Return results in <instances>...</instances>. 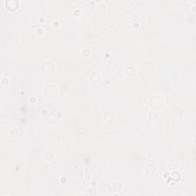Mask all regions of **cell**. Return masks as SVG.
Listing matches in <instances>:
<instances>
[{"label": "cell", "instance_id": "8fae6325", "mask_svg": "<svg viewBox=\"0 0 196 196\" xmlns=\"http://www.w3.org/2000/svg\"><path fill=\"white\" fill-rule=\"evenodd\" d=\"M8 134H9L10 137L12 138V139H15V138L18 137V135H19V131H18L16 128H12V129H11L9 130Z\"/></svg>", "mask_w": 196, "mask_h": 196}, {"label": "cell", "instance_id": "6da1fadb", "mask_svg": "<svg viewBox=\"0 0 196 196\" xmlns=\"http://www.w3.org/2000/svg\"><path fill=\"white\" fill-rule=\"evenodd\" d=\"M149 106L152 110L160 111L165 106V100L162 96L159 94H154L149 99Z\"/></svg>", "mask_w": 196, "mask_h": 196}, {"label": "cell", "instance_id": "9c48e42d", "mask_svg": "<svg viewBox=\"0 0 196 196\" xmlns=\"http://www.w3.org/2000/svg\"><path fill=\"white\" fill-rule=\"evenodd\" d=\"M54 152L49 150L46 151V152L44 153V155H43L44 160L47 162H51V161L54 159Z\"/></svg>", "mask_w": 196, "mask_h": 196}, {"label": "cell", "instance_id": "7a4b0ae2", "mask_svg": "<svg viewBox=\"0 0 196 196\" xmlns=\"http://www.w3.org/2000/svg\"><path fill=\"white\" fill-rule=\"evenodd\" d=\"M44 96L47 97V99H54L58 96L59 90L55 84H47L44 87V90H43Z\"/></svg>", "mask_w": 196, "mask_h": 196}, {"label": "cell", "instance_id": "5b68a950", "mask_svg": "<svg viewBox=\"0 0 196 196\" xmlns=\"http://www.w3.org/2000/svg\"><path fill=\"white\" fill-rule=\"evenodd\" d=\"M144 171L145 173L148 175H155L157 171V167L152 162H148L144 166Z\"/></svg>", "mask_w": 196, "mask_h": 196}, {"label": "cell", "instance_id": "277c9868", "mask_svg": "<svg viewBox=\"0 0 196 196\" xmlns=\"http://www.w3.org/2000/svg\"><path fill=\"white\" fill-rule=\"evenodd\" d=\"M103 120L106 123L109 124V123H113L116 120V115L112 111H106L103 113Z\"/></svg>", "mask_w": 196, "mask_h": 196}, {"label": "cell", "instance_id": "52a82bcc", "mask_svg": "<svg viewBox=\"0 0 196 196\" xmlns=\"http://www.w3.org/2000/svg\"><path fill=\"white\" fill-rule=\"evenodd\" d=\"M124 74L128 77H132L136 74V70L133 66H127L124 70Z\"/></svg>", "mask_w": 196, "mask_h": 196}, {"label": "cell", "instance_id": "5bb4252c", "mask_svg": "<svg viewBox=\"0 0 196 196\" xmlns=\"http://www.w3.org/2000/svg\"><path fill=\"white\" fill-rule=\"evenodd\" d=\"M8 83H9V79L8 78V77H2V80H1V83H2V85H8Z\"/></svg>", "mask_w": 196, "mask_h": 196}, {"label": "cell", "instance_id": "7c38bea8", "mask_svg": "<svg viewBox=\"0 0 196 196\" xmlns=\"http://www.w3.org/2000/svg\"><path fill=\"white\" fill-rule=\"evenodd\" d=\"M149 112H150L152 115H151L150 113H148V118H149V119L152 121L156 120V119H158V111H155V110H152V109H151Z\"/></svg>", "mask_w": 196, "mask_h": 196}, {"label": "cell", "instance_id": "30bf717a", "mask_svg": "<svg viewBox=\"0 0 196 196\" xmlns=\"http://www.w3.org/2000/svg\"><path fill=\"white\" fill-rule=\"evenodd\" d=\"M176 160H174V159H172V160H169L168 162H169V163H171V165H167V168H168V170H170V171H172V170H175L178 167V165H179V163H178V162H175Z\"/></svg>", "mask_w": 196, "mask_h": 196}, {"label": "cell", "instance_id": "ba28073f", "mask_svg": "<svg viewBox=\"0 0 196 196\" xmlns=\"http://www.w3.org/2000/svg\"><path fill=\"white\" fill-rule=\"evenodd\" d=\"M106 67L109 70V71H115L118 68V63L114 60H108L107 63L106 64Z\"/></svg>", "mask_w": 196, "mask_h": 196}, {"label": "cell", "instance_id": "4fadbf2b", "mask_svg": "<svg viewBox=\"0 0 196 196\" xmlns=\"http://www.w3.org/2000/svg\"><path fill=\"white\" fill-rule=\"evenodd\" d=\"M81 51H83V52H85V53H81L82 56H83V57H85V58H86V57H90V51L89 50L88 48H83V49H82Z\"/></svg>", "mask_w": 196, "mask_h": 196}, {"label": "cell", "instance_id": "3957f363", "mask_svg": "<svg viewBox=\"0 0 196 196\" xmlns=\"http://www.w3.org/2000/svg\"><path fill=\"white\" fill-rule=\"evenodd\" d=\"M56 69V65L52 60H46L41 65V70L44 71V73L51 74L54 73V71Z\"/></svg>", "mask_w": 196, "mask_h": 196}, {"label": "cell", "instance_id": "8992f818", "mask_svg": "<svg viewBox=\"0 0 196 196\" xmlns=\"http://www.w3.org/2000/svg\"><path fill=\"white\" fill-rule=\"evenodd\" d=\"M88 79L92 83H98V82H100V80H101V74H100L99 72L96 71L91 72V73L90 74V75H89Z\"/></svg>", "mask_w": 196, "mask_h": 196}]
</instances>
